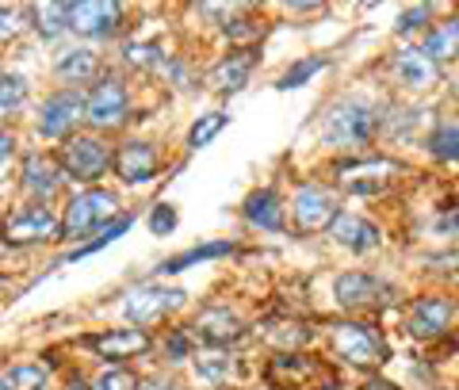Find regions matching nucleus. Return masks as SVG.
Returning <instances> with one entry per match:
<instances>
[{
    "instance_id": "nucleus-13",
    "label": "nucleus",
    "mask_w": 459,
    "mask_h": 390,
    "mask_svg": "<svg viewBox=\"0 0 459 390\" xmlns=\"http://www.w3.org/2000/svg\"><path fill=\"white\" fill-rule=\"evenodd\" d=\"M452 314H455L452 299L429 295V299H418V302H413V310H410V322H406V325H410V334H413V337L429 341V337H440L444 329H448Z\"/></svg>"
},
{
    "instance_id": "nucleus-31",
    "label": "nucleus",
    "mask_w": 459,
    "mask_h": 390,
    "mask_svg": "<svg viewBox=\"0 0 459 390\" xmlns=\"http://www.w3.org/2000/svg\"><path fill=\"white\" fill-rule=\"evenodd\" d=\"M429 150H433L440 161H459V126H440L433 138H429Z\"/></svg>"
},
{
    "instance_id": "nucleus-6",
    "label": "nucleus",
    "mask_w": 459,
    "mask_h": 390,
    "mask_svg": "<svg viewBox=\"0 0 459 390\" xmlns=\"http://www.w3.org/2000/svg\"><path fill=\"white\" fill-rule=\"evenodd\" d=\"M0 234H4L8 245H39V241H57L62 222L54 219L50 207H23V211L8 214Z\"/></svg>"
},
{
    "instance_id": "nucleus-16",
    "label": "nucleus",
    "mask_w": 459,
    "mask_h": 390,
    "mask_svg": "<svg viewBox=\"0 0 459 390\" xmlns=\"http://www.w3.org/2000/svg\"><path fill=\"white\" fill-rule=\"evenodd\" d=\"M115 172L126 180V184H146L153 180L157 172V150L150 142H126V146L115 153Z\"/></svg>"
},
{
    "instance_id": "nucleus-36",
    "label": "nucleus",
    "mask_w": 459,
    "mask_h": 390,
    "mask_svg": "<svg viewBox=\"0 0 459 390\" xmlns=\"http://www.w3.org/2000/svg\"><path fill=\"white\" fill-rule=\"evenodd\" d=\"M92 390H138V379L131 371H123V368H111L92 383Z\"/></svg>"
},
{
    "instance_id": "nucleus-37",
    "label": "nucleus",
    "mask_w": 459,
    "mask_h": 390,
    "mask_svg": "<svg viewBox=\"0 0 459 390\" xmlns=\"http://www.w3.org/2000/svg\"><path fill=\"white\" fill-rule=\"evenodd\" d=\"M172 226H177V211H172L169 204L153 207V214H150V230H153V234H157V238H165Z\"/></svg>"
},
{
    "instance_id": "nucleus-25",
    "label": "nucleus",
    "mask_w": 459,
    "mask_h": 390,
    "mask_svg": "<svg viewBox=\"0 0 459 390\" xmlns=\"http://www.w3.org/2000/svg\"><path fill=\"white\" fill-rule=\"evenodd\" d=\"M42 386H47V368L42 364H16L0 379V390H42Z\"/></svg>"
},
{
    "instance_id": "nucleus-39",
    "label": "nucleus",
    "mask_w": 459,
    "mask_h": 390,
    "mask_svg": "<svg viewBox=\"0 0 459 390\" xmlns=\"http://www.w3.org/2000/svg\"><path fill=\"white\" fill-rule=\"evenodd\" d=\"M226 35L230 39H256V35H261V27H256L253 20H230L226 23Z\"/></svg>"
},
{
    "instance_id": "nucleus-45",
    "label": "nucleus",
    "mask_w": 459,
    "mask_h": 390,
    "mask_svg": "<svg viewBox=\"0 0 459 390\" xmlns=\"http://www.w3.org/2000/svg\"><path fill=\"white\" fill-rule=\"evenodd\" d=\"M165 390H180V386H165Z\"/></svg>"
},
{
    "instance_id": "nucleus-43",
    "label": "nucleus",
    "mask_w": 459,
    "mask_h": 390,
    "mask_svg": "<svg viewBox=\"0 0 459 390\" xmlns=\"http://www.w3.org/2000/svg\"><path fill=\"white\" fill-rule=\"evenodd\" d=\"M8 146H12V142H8V138H0V165H4V157H8Z\"/></svg>"
},
{
    "instance_id": "nucleus-1",
    "label": "nucleus",
    "mask_w": 459,
    "mask_h": 390,
    "mask_svg": "<svg viewBox=\"0 0 459 390\" xmlns=\"http://www.w3.org/2000/svg\"><path fill=\"white\" fill-rule=\"evenodd\" d=\"M264 379L272 390H333L337 386V371L318 356H303V352H280L268 360Z\"/></svg>"
},
{
    "instance_id": "nucleus-26",
    "label": "nucleus",
    "mask_w": 459,
    "mask_h": 390,
    "mask_svg": "<svg viewBox=\"0 0 459 390\" xmlns=\"http://www.w3.org/2000/svg\"><path fill=\"white\" fill-rule=\"evenodd\" d=\"M226 253H234V245L230 241H219V245H204V249H188V253H180V256H172V260H165L157 272H184L188 264H199V260H211V256H226Z\"/></svg>"
},
{
    "instance_id": "nucleus-20",
    "label": "nucleus",
    "mask_w": 459,
    "mask_h": 390,
    "mask_svg": "<svg viewBox=\"0 0 459 390\" xmlns=\"http://www.w3.org/2000/svg\"><path fill=\"white\" fill-rule=\"evenodd\" d=\"M57 184H62V172H57V165L50 161V157L42 153H31L23 161V187L39 199H50L57 192Z\"/></svg>"
},
{
    "instance_id": "nucleus-35",
    "label": "nucleus",
    "mask_w": 459,
    "mask_h": 390,
    "mask_svg": "<svg viewBox=\"0 0 459 390\" xmlns=\"http://www.w3.org/2000/svg\"><path fill=\"white\" fill-rule=\"evenodd\" d=\"M27 96V81L23 77H0V111L20 108Z\"/></svg>"
},
{
    "instance_id": "nucleus-7",
    "label": "nucleus",
    "mask_w": 459,
    "mask_h": 390,
    "mask_svg": "<svg viewBox=\"0 0 459 390\" xmlns=\"http://www.w3.org/2000/svg\"><path fill=\"white\" fill-rule=\"evenodd\" d=\"M126 111H131V100H126V89L119 77H104L92 89L89 104H84V115H89V123L100 126V130H111L126 119Z\"/></svg>"
},
{
    "instance_id": "nucleus-32",
    "label": "nucleus",
    "mask_w": 459,
    "mask_h": 390,
    "mask_svg": "<svg viewBox=\"0 0 459 390\" xmlns=\"http://www.w3.org/2000/svg\"><path fill=\"white\" fill-rule=\"evenodd\" d=\"M126 62L142 65V69H165V54H161V47H153V42H131V47H126Z\"/></svg>"
},
{
    "instance_id": "nucleus-2",
    "label": "nucleus",
    "mask_w": 459,
    "mask_h": 390,
    "mask_svg": "<svg viewBox=\"0 0 459 390\" xmlns=\"http://www.w3.org/2000/svg\"><path fill=\"white\" fill-rule=\"evenodd\" d=\"M318 134H322V142H329V146H337V150H356L376 134V115H371V108L356 104V100H341V104L325 111Z\"/></svg>"
},
{
    "instance_id": "nucleus-4",
    "label": "nucleus",
    "mask_w": 459,
    "mask_h": 390,
    "mask_svg": "<svg viewBox=\"0 0 459 390\" xmlns=\"http://www.w3.org/2000/svg\"><path fill=\"white\" fill-rule=\"evenodd\" d=\"M333 295L344 310H383L394 302V287L368 272H344L333 283Z\"/></svg>"
},
{
    "instance_id": "nucleus-12",
    "label": "nucleus",
    "mask_w": 459,
    "mask_h": 390,
    "mask_svg": "<svg viewBox=\"0 0 459 390\" xmlns=\"http://www.w3.org/2000/svg\"><path fill=\"white\" fill-rule=\"evenodd\" d=\"M333 219H337V199L325 187H303L295 195V222L303 234H318V230L333 226Z\"/></svg>"
},
{
    "instance_id": "nucleus-33",
    "label": "nucleus",
    "mask_w": 459,
    "mask_h": 390,
    "mask_svg": "<svg viewBox=\"0 0 459 390\" xmlns=\"http://www.w3.org/2000/svg\"><path fill=\"white\" fill-rule=\"evenodd\" d=\"M195 379L219 386L226 379H234V364H230V360H199V364H195Z\"/></svg>"
},
{
    "instance_id": "nucleus-42",
    "label": "nucleus",
    "mask_w": 459,
    "mask_h": 390,
    "mask_svg": "<svg viewBox=\"0 0 459 390\" xmlns=\"http://www.w3.org/2000/svg\"><path fill=\"white\" fill-rule=\"evenodd\" d=\"M364 390H398V386H391V383H383V379H371V383H364Z\"/></svg>"
},
{
    "instance_id": "nucleus-19",
    "label": "nucleus",
    "mask_w": 459,
    "mask_h": 390,
    "mask_svg": "<svg viewBox=\"0 0 459 390\" xmlns=\"http://www.w3.org/2000/svg\"><path fill=\"white\" fill-rule=\"evenodd\" d=\"M333 238L352 253H368V249H376V245L383 241L379 230L371 226L368 219H360V214H337L333 219Z\"/></svg>"
},
{
    "instance_id": "nucleus-41",
    "label": "nucleus",
    "mask_w": 459,
    "mask_h": 390,
    "mask_svg": "<svg viewBox=\"0 0 459 390\" xmlns=\"http://www.w3.org/2000/svg\"><path fill=\"white\" fill-rule=\"evenodd\" d=\"M169 352L177 356V360H184V352H188V337H184V334H172V341H169Z\"/></svg>"
},
{
    "instance_id": "nucleus-14",
    "label": "nucleus",
    "mask_w": 459,
    "mask_h": 390,
    "mask_svg": "<svg viewBox=\"0 0 459 390\" xmlns=\"http://www.w3.org/2000/svg\"><path fill=\"white\" fill-rule=\"evenodd\" d=\"M391 172H398L394 161H356V165H344L337 184L344 192H356V195H371V192H383Z\"/></svg>"
},
{
    "instance_id": "nucleus-10",
    "label": "nucleus",
    "mask_w": 459,
    "mask_h": 390,
    "mask_svg": "<svg viewBox=\"0 0 459 390\" xmlns=\"http://www.w3.org/2000/svg\"><path fill=\"white\" fill-rule=\"evenodd\" d=\"M119 23V4L111 0H81V4H65V27L77 35H108Z\"/></svg>"
},
{
    "instance_id": "nucleus-40",
    "label": "nucleus",
    "mask_w": 459,
    "mask_h": 390,
    "mask_svg": "<svg viewBox=\"0 0 459 390\" xmlns=\"http://www.w3.org/2000/svg\"><path fill=\"white\" fill-rule=\"evenodd\" d=\"M20 27H23V20L16 8H0V35H16Z\"/></svg>"
},
{
    "instance_id": "nucleus-18",
    "label": "nucleus",
    "mask_w": 459,
    "mask_h": 390,
    "mask_svg": "<svg viewBox=\"0 0 459 390\" xmlns=\"http://www.w3.org/2000/svg\"><path fill=\"white\" fill-rule=\"evenodd\" d=\"M253 65H256V50H238V54L222 57V62L211 69V77H207V81H211V89H214V92H238L241 84L249 81Z\"/></svg>"
},
{
    "instance_id": "nucleus-38",
    "label": "nucleus",
    "mask_w": 459,
    "mask_h": 390,
    "mask_svg": "<svg viewBox=\"0 0 459 390\" xmlns=\"http://www.w3.org/2000/svg\"><path fill=\"white\" fill-rule=\"evenodd\" d=\"M425 20H429V8L418 4V8H410V12H402V16H398V31H402V35H410V31H418Z\"/></svg>"
},
{
    "instance_id": "nucleus-22",
    "label": "nucleus",
    "mask_w": 459,
    "mask_h": 390,
    "mask_svg": "<svg viewBox=\"0 0 459 390\" xmlns=\"http://www.w3.org/2000/svg\"><path fill=\"white\" fill-rule=\"evenodd\" d=\"M394 74L402 84H410V89H429V84H437V65L429 62L421 50H402L394 57Z\"/></svg>"
},
{
    "instance_id": "nucleus-29",
    "label": "nucleus",
    "mask_w": 459,
    "mask_h": 390,
    "mask_svg": "<svg viewBox=\"0 0 459 390\" xmlns=\"http://www.w3.org/2000/svg\"><path fill=\"white\" fill-rule=\"evenodd\" d=\"M226 126V115L222 111H211V115H199V119L192 123V130H188V146L192 150H199V146H207V142L219 134V130Z\"/></svg>"
},
{
    "instance_id": "nucleus-30",
    "label": "nucleus",
    "mask_w": 459,
    "mask_h": 390,
    "mask_svg": "<svg viewBox=\"0 0 459 390\" xmlns=\"http://www.w3.org/2000/svg\"><path fill=\"white\" fill-rule=\"evenodd\" d=\"M35 27L47 39H57L65 31V4H35Z\"/></svg>"
},
{
    "instance_id": "nucleus-24",
    "label": "nucleus",
    "mask_w": 459,
    "mask_h": 390,
    "mask_svg": "<svg viewBox=\"0 0 459 390\" xmlns=\"http://www.w3.org/2000/svg\"><path fill=\"white\" fill-rule=\"evenodd\" d=\"M429 62H452V57L459 54V23L455 20H448V23H440L433 35L425 39V50H421Z\"/></svg>"
},
{
    "instance_id": "nucleus-28",
    "label": "nucleus",
    "mask_w": 459,
    "mask_h": 390,
    "mask_svg": "<svg viewBox=\"0 0 459 390\" xmlns=\"http://www.w3.org/2000/svg\"><path fill=\"white\" fill-rule=\"evenodd\" d=\"M329 62H325V57H303V62H295L291 69H287V74L280 77V84H276V89H303V84L314 77V74H322V69H325Z\"/></svg>"
},
{
    "instance_id": "nucleus-3",
    "label": "nucleus",
    "mask_w": 459,
    "mask_h": 390,
    "mask_svg": "<svg viewBox=\"0 0 459 390\" xmlns=\"http://www.w3.org/2000/svg\"><path fill=\"white\" fill-rule=\"evenodd\" d=\"M329 349L352 368H376L386 360V341L360 322H329Z\"/></svg>"
},
{
    "instance_id": "nucleus-23",
    "label": "nucleus",
    "mask_w": 459,
    "mask_h": 390,
    "mask_svg": "<svg viewBox=\"0 0 459 390\" xmlns=\"http://www.w3.org/2000/svg\"><path fill=\"white\" fill-rule=\"evenodd\" d=\"M100 74V62L92 50H65L57 57V77L69 81V84H84Z\"/></svg>"
},
{
    "instance_id": "nucleus-15",
    "label": "nucleus",
    "mask_w": 459,
    "mask_h": 390,
    "mask_svg": "<svg viewBox=\"0 0 459 390\" xmlns=\"http://www.w3.org/2000/svg\"><path fill=\"white\" fill-rule=\"evenodd\" d=\"M84 115V104H81V96L74 92H62V96H50L47 104H42V119H39V130L47 138H62L69 134V130L77 126V119Z\"/></svg>"
},
{
    "instance_id": "nucleus-44",
    "label": "nucleus",
    "mask_w": 459,
    "mask_h": 390,
    "mask_svg": "<svg viewBox=\"0 0 459 390\" xmlns=\"http://www.w3.org/2000/svg\"><path fill=\"white\" fill-rule=\"evenodd\" d=\"M69 390H84V386H81V383H74V386H69Z\"/></svg>"
},
{
    "instance_id": "nucleus-5",
    "label": "nucleus",
    "mask_w": 459,
    "mask_h": 390,
    "mask_svg": "<svg viewBox=\"0 0 459 390\" xmlns=\"http://www.w3.org/2000/svg\"><path fill=\"white\" fill-rule=\"evenodd\" d=\"M108 219H115V195L92 187V192H81V195L69 199L65 219H62V234L65 238H84L89 230L104 226Z\"/></svg>"
},
{
    "instance_id": "nucleus-8",
    "label": "nucleus",
    "mask_w": 459,
    "mask_h": 390,
    "mask_svg": "<svg viewBox=\"0 0 459 390\" xmlns=\"http://www.w3.org/2000/svg\"><path fill=\"white\" fill-rule=\"evenodd\" d=\"M180 302H184V291H177V287H157V283H146V287H138V291L126 295L123 314L131 317V322L146 325V322H157V317H165L169 310H177Z\"/></svg>"
},
{
    "instance_id": "nucleus-11",
    "label": "nucleus",
    "mask_w": 459,
    "mask_h": 390,
    "mask_svg": "<svg viewBox=\"0 0 459 390\" xmlns=\"http://www.w3.org/2000/svg\"><path fill=\"white\" fill-rule=\"evenodd\" d=\"M192 337L222 349V344H234V341L246 337V322L226 307H207V310H199V317L192 322Z\"/></svg>"
},
{
    "instance_id": "nucleus-9",
    "label": "nucleus",
    "mask_w": 459,
    "mask_h": 390,
    "mask_svg": "<svg viewBox=\"0 0 459 390\" xmlns=\"http://www.w3.org/2000/svg\"><path fill=\"white\" fill-rule=\"evenodd\" d=\"M108 161H111V153H108L104 142H96V138H69L65 142L62 165L74 180H84V184L100 180V172L108 169Z\"/></svg>"
},
{
    "instance_id": "nucleus-21",
    "label": "nucleus",
    "mask_w": 459,
    "mask_h": 390,
    "mask_svg": "<svg viewBox=\"0 0 459 390\" xmlns=\"http://www.w3.org/2000/svg\"><path fill=\"white\" fill-rule=\"evenodd\" d=\"M246 219L261 230H283V207H280V195L272 192V187H261V192H253L246 199Z\"/></svg>"
},
{
    "instance_id": "nucleus-34",
    "label": "nucleus",
    "mask_w": 459,
    "mask_h": 390,
    "mask_svg": "<svg viewBox=\"0 0 459 390\" xmlns=\"http://www.w3.org/2000/svg\"><path fill=\"white\" fill-rule=\"evenodd\" d=\"M126 230H131V219H115L108 230H100V238L96 241H89V245H81V249L74 253V260L77 256H89V253H96V249H104V245H111L115 238H123L126 234Z\"/></svg>"
},
{
    "instance_id": "nucleus-17",
    "label": "nucleus",
    "mask_w": 459,
    "mask_h": 390,
    "mask_svg": "<svg viewBox=\"0 0 459 390\" xmlns=\"http://www.w3.org/2000/svg\"><path fill=\"white\" fill-rule=\"evenodd\" d=\"M89 344L108 360H131L150 349V337H146V329H108V334L89 337Z\"/></svg>"
},
{
    "instance_id": "nucleus-27",
    "label": "nucleus",
    "mask_w": 459,
    "mask_h": 390,
    "mask_svg": "<svg viewBox=\"0 0 459 390\" xmlns=\"http://www.w3.org/2000/svg\"><path fill=\"white\" fill-rule=\"evenodd\" d=\"M264 337H268L272 344H280L283 352H291V349H299V344L310 341V329H307L303 322H280V325L264 329Z\"/></svg>"
}]
</instances>
